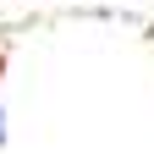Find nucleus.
Wrapping results in <instances>:
<instances>
[{"label":"nucleus","instance_id":"nucleus-1","mask_svg":"<svg viewBox=\"0 0 154 154\" xmlns=\"http://www.w3.org/2000/svg\"><path fill=\"white\" fill-rule=\"evenodd\" d=\"M0 138H6V127H0Z\"/></svg>","mask_w":154,"mask_h":154}]
</instances>
